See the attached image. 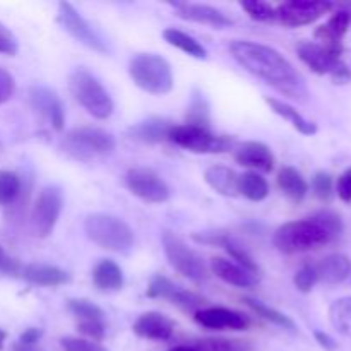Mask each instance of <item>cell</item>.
Masks as SVG:
<instances>
[{"label": "cell", "instance_id": "7c38bea8", "mask_svg": "<svg viewBox=\"0 0 351 351\" xmlns=\"http://www.w3.org/2000/svg\"><path fill=\"white\" fill-rule=\"evenodd\" d=\"M127 189L141 201L149 204H161L170 199V187L167 182L149 168H130L125 177Z\"/></svg>", "mask_w": 351, "mask_h": 351}, {"label": "cell", "instance_id": "cb8c5ba5", "mask_svg": "<svg viewBox=\"0 0 351 351\" xmlns=\"http://www.w3.org/2000/svg\"><path fill=\"white\" fill-rule=\"evenodd\" d=\"M21 274L26 281L36 287H62L71 281V274L50 264H27L21 269Z\"/></svg>", "mask_w": 351, "mask_h": 351}, {"label": "cell", "instance_id": "8d00e7d4", "mask_svg": "<svg viewBox=\"0 0 351 351\" xmlns=\"http://www.w3.org/2000/svg\"><path fill=\"white\" fill-rule=\"evenodd\" d=\"M240 5L254 21L267 23V21L276 19V7H273L267 2H263V0H242Z\"/></svg>", "mask_w": 351, "mask_h": 351}, {"label": "cell", "instance_id": "1f68e13d", "mask_svg": "<svg viewBox=\"0 0 351 351\" xmlns=\"http://www.w3.org/2000/svg\"><path fill=\"white\" fill-rule=\"evenodd\" d=\"M243 302H245V305L250 308V311H254L257 315H261L263 319L269 321L271 324L280 326V328L287 329V331L293 332V335L297 332V324L293 322V319H290L288 315H285L283 312L276 311V308L269 307V305H266L264 302H261V300H256V298L245 297L243 298Z\"/></svg>", "mask_w": 351, "mask_h": 351}, {"label": "cell", "instance_id": "74e56055", "mask_svg": "<svg viewBox=\"0 0 351 351\" xmlns=\"http://www.w3.org/2000/svg\"><path fill=\"white\" fill-rule=\"evenodd\" d=\"M317 281L319 280H317V273H315V267L311 266V264L300 267L293 276L295 287H297V290L302 291V293H311L312 288L315 287Z\"/></svg>", "mask_w": 351, "mask_h": 351}, {"label": "cell", "instance_id": "7a4b0ae2", "mask_svg": "<svg viewBox=\"0 0 351 351\" xmlns=\"http://www.w3.org/2000/svg\"><path fill=\"white\" fill-rule=\"evenodd\" d=\"M343 228V219L338 213L322 209L311 218L281 225L274 232L273 243L283 254L308 252L335 242L341 237Z\"/></svg>", "mask_w": 351, "mask_h": 351}, {"label": "cell", "instance_id": "d4e9b609", "mask_svg": "<svg viewBox=\"0 0 351 351\" xmlns=\"http://www.w3.org/2000/svg\"><path fill=\"white\" fill-rule=\"evenodd\" d=\"M351 14L348 10H338L329 17V21L315 29V38L322 45L331 48H343V38L348 33Z\"/></svg>", "mask_w": 351, "mask_h": 351}, {"label": "cell", "instance_id": "d590c367", "mask_svg": "<svg viewBox=\"0 0 351 351\" xmlns=\"http://www.w3.org/2000/svg\"><path fill=\"white\" fill-rule=\"evenodd\" d=\"M21 192V180L14 171L0 170V206L16 201Z\"/></svg>", "mask_w": 351, "mask_h": 351}, {"label": "cell", "instance_id": "3957f363", "mask_svg": "<svg viewBox=\"0 0 351 351\" xmlns=\"http://www.w3.org/2000/svg\"><path fill=\"white\" fill-rule=\"evenodd\" d=\"M84 233L93 243L110 252H129L134 245V232L122 218L106 213H93L84 219Z\"/></svg>", "mask_w": 351, "mask_h": 351}, {"label": "cell", "instance_id": "9a60e30c", "mask_svg": "<svg viewBox=\"0 0 351 351\" xmlns=\"http://www.w3.org/2000/svg\"><path fill=\"white\" fill-rule=\"evenodd\" d=\"M27 96H29V105L33 106L34 112L40 113L45 120H48V123L55 130H58V132L64 130L65 110L57 91H53L48 86L34 84L27 91Z\"/></svg>", "mask_w": 351, "mask_h": 351}, {"label": "cell", "instance_id": "f35d334b", "mask_svg": "<svg viewBox=\"0 0 351 351\" xmlns=\"http://www.w3.org/2000/svg\"><path fill=\"white\" fill-rule=\"evenodd\" d=\"M201 351H249L245 343L230 341V339H202L197 341Z\"/></svg>", "mask_w": 351, "mask_h": 351}, {"label": "cell", "instance_id": "b9f144b4", "mask_svg": "<svg viewBox=\"0 0 351 351\" xmlns=\"http://www.w3.org/2000/svg\"><path fill=\"white\" fill-rule=\"evenodd\" d=\"M77 331L89 338V341L99 343L106 336V324L105 321H86L77 322Z\"/></svg>", "mask_w": 351, "mask_h": 351}, {"label": "cell", "instance_id": "ffe728a7", "mask_svg": "<svg viewBox=\"0 0 351 351\" xmlns=\"http://www.w3.org/2000/svg\"><path fill=\"white\" fill-rule=\"evenodd\" d=\"M175 123H171L170 120L161 119V117H151V119L143 120V122H137L127 130L130 139L137 141V143L143 144H160L163 141L168 139L170 136V130L173 129Z\"/></svg>", "mask_w": 351, "mask_h": 351}, {"label": "cell", "instance_id": "7dc6e473", "mask_svg": "<svg viewBox=\"0 0 351 351\" xmlns=\"http://www.w3.org/2000/svg\"><path fill=\"white\" fill-rule=\"evenodd\" d=\"M314 338H315V341L319 343V346H321V348H324L326 351H336V350H338V343H336V339L332 338L331 335H328V332L315 331Z\"/></svg>", "mask_w": 351, "mask_h": 351}, {"label": "cell", "instance_id": "d6986e66", "mask_svg": "<svg viewBox=\"0 0 351 351\" xmlns=\"http://www.w3.org/2000/svg\"><path fill=\"white\" fill-rule=\"evenodd\" d=\"M132 331L139 338L167 341L173 335V322L160 312H146V314L139 315V319L134 322Z\"/></svg>", "mask_w": 351, "mask_h": 351}, {"label": "cell", "instance_id": "7bdbcfd3", "mask_svg": "<svg viewBox=\"0 0 351 351\" xmlns=\"http://www.w3.org/2000/svg\"><path fill=\"white\" fill-rule=\"evenodd\" d=\"M19 51V43L17 38L14 36L12 31L0 23V53L2 55H16Z\"/></svg>", "mask_w": 351, "mask_h": 351}, {"label": "cell", "instance_id": "52a82bcc", "mask_svg": "<svg viewBox=\"0 0 351 351\" xmlns=\"http://www.w3.org/2000/svg\"><path fill=\"white\" fill-rule=\"evenodd\" d=\"M300 60L319 75H331L338 84H345L351 79L348 65L341 60L343 48H331L315 41H302L297 47Z\"/></svg>", "mask_w": 351, "mask_h": 351}, {"label": "cell", "instance_id": "4fadbf2b", "mask_svg": "<svg viewBox=\"0 0 351 351\" xmlns=\"http://www.w3.org/2000/svg\"><path fill=\"white\" fill-rule=\"evenodd\" d=\"M332 9L328 0H290L276 7L278 23L288 27L307 26L315 23Z\"/></svg>", "mask_w": 351, "mask_h": 351}, {"label": "cell", "instance_id": "f546056e", "mask_svg": "<svg viewBox=\"0 0 351 351\" xmlns=\"http://www.w3.org/2000/svg\"><path fill=\"white\" fill-rule=\"evenodd\" d=\"M163 38L167 43H170L171 47L178 48L184 53L191 55L194 58H208V50L195 40L191 34L184 33L180 29H175V27H167L163 31Z\"/></svg>", "mask_w": 351, "mask_h": 351}, {"label": "cell", "instance_id": "44dd1931", "mask_svg": "<svg viewBox=\"0 0 351 351\" xmlns=\"http://www.w3.org/2000/svg\"><path fill=\"white\" fill-rule=\"evenodd\" d=\"M194 240L199 243H209V245L223 247V249L233 257V261H237V264H240L242 267L249 269L250 273L259 274V267L254 263L252 256H250V254L230 235H223V233H202V235H194Z\"/></svg>", "mask_w": 351, "mask_h": 351}, {"label": "cell", "instance_id": "484cf974", "mask_svg": "<svg viewBox=\"0 0 351 351\" xmlns=\"http://www.w3.org/2000/svg\"><path fill=\"white\" fill-rule=\"evenodd\" d=\"M239 177L235 170L223 165H215L204 171V180L209 187L225 197L239 195Z\"/></svg>", "mask_w": 351, "mask_h": 351}, {"label": "cell", "instance_id": "83f0119b", "mask_svg": "<svg viewBox=\"0 0 351 351\" xmlns=\"http://www.w3.org/2000/svg\"><path fill=\"white\" fill-rule=\"evenodd\" d=\"M93 283L99 291H119L123 287V273L112 259H103L93 269Z\"/></svg>", "mask_w": 351, "mask_h": 351}, {"label": "cell", "instance_id": "f907efd6", "mask_svg": "<svg viewBox=\"0 0 351 351\" xmlns=\"http://www.w3.org/2000/svg\"><path fill=\"white\" fill-rule=\"evenodd\" d=\"M3 339H5V332H3V331H0V346H2Z\"/></svg>", "mask_w": 351, "mask_h": 351}, {"label": "cell", "instance_id": "4dcf8cb0", "mask_svg": "<svg viewBox=\"0 0 351 351\" xmlns=\"http://www.w3.org/2000/svg\"><path fill=\"white\" fill-rule=\"evenodd\" d=\"M239 194L252 202H261L269 195V185L257 171H245L239 177Z\"/></svg>", "mask_w": 351, "mask_h": 351}, {"label": "cell", "instance_id": "ba28073f", "mask_svg": "<svg viewBox=\"0 0 351 351\" xmlns=\"http://www.w3.org/2000/svg\"><path fill=\"white\" fill-rule=\"evenodd\" d=\"M168 141L192 153H225L232 149L235 139L228 136H216L209 129L189 125H173Z\"/></svg>", "mask_w": 351, "mask_h": 351}, {"label": "cell", "instance_id": "836d02e7", "mask_svg": "<svg viewBox=\"0 0 351 351\" xmlns=\"http://www.w3.org/2000/svg\"><path fill=\"white\" fill-rule=\"evenodd\" d=\"M189 125L202 127V129H209L211 125V112H209V103L204 98L199 89H194L191 98V105L187 110V122Z\"/></svg>", "mask_w": 351, "mask_h": 351}, {"label": "cell", "instance_id": "ab89813d", "mask_svg": "<svg viewBox=\"0 0 351 351\" xmlns=\"http://www.w3.org/2000/svg\"><path fill=\"white\" fill-rule=\"evenodd\" d=\"M62 351H108L105 346H101L96 341H89L84 338H74V336H67V338L60 339Z\"/></svg>", "mask_w": 351, "mask_h": 351}, {"label": "cell", "instance_id": "681fc988", "mask_svg": "<svg viewBox=\"0 0 351 351\" xmlns=\"http://www.w3.org/2000/svg\"><path fill=\"white\" fill-rule=\"evenodd\" d=\"M12 351H43V350H40L38 346H24V345H19V343H17V345L14 346Z\"/></svg>", "mask_w": 351, "mask_h": 351}, {"label": "cell", "instance_id": "30bf717a", "mask_svg": "<svg viewBox=\"0 0 351 351\" xmlns=\"http://www.w3.org/2000/svg\"><path fill=\"white\" fill-rule=\"evenodd\" d=\"M57 21L62 26V29L67 31L75 41H79L81 45L88 47L89 50L98 51L101 55H108L110 48L106 45V41L99 36L98 31L81 16L77 9H75L72 3L69 2H60L58 3V12H57Z\"/></svg>", "mask_w": 351, "mask_h": 351}, {"label": "cell", "instance_id": "6da1fadb", "mask_svg": "<svg viewBox=\"0 0 351 351\" xmlns=\"http://www.w3.org/2000/svg\"><path fill=\"white\" fill-rule=\"evenodd\" d=\"M230 53L247 72L263 79L281 95L298 101L307 99L308 88L304 77L298 74L290 60L274 48L254 41L235 40L230 45Z\"/></svg>", "mask_w": 351, "mask_h": 351}, {"label": "cell", "instance_id": "f6af8a7d", "mask_svg": "<svg viewBox=\"0 0 351 351\" xmlns=\"http://www.w3.org/2000/svg\"><path fill=\"white\" fill-rule=\"evenodd\" d=\"M336 192H338L341 201L351 202V168L339 175L338 184H336Z\"/></svg>", "mask_w": 351, "mask_h": 351}, {"label": "cell", "instance_id": "d6a6232c", "mask_svg": "<svg viewBox=\"0 0 351 351\" xmlns=\"http://www.w3.org/2000/svg\"><path fill=\"white\" fill-rule=\"evenodd\" d=\"M329 322L345 338H351V297L338 298L329 307Z\"/></svg>", "mask_w": 351, "mask_h": 351}, {"label": "cell", "instance_id": "8992f818", "mask_svg": "<svg viewBox=\"0 0 351 351\" xmlns=\"http://www.w3.org/2000/svg\"><path fill=\"white\" fill-rule=\"evenodd\" d=\"M117 141L106 130L98 127H77L65 134L60 149L77 161H91L115 151Z\"/></svg>", "mask_w": 351, "mask_h": 351}, {"label": "cell", "instance_id": "9c48e42d", "mask_svg": "<svg viewBox=\"0 0 351 351\" xmlns=\"http://www.w3.org/2000/svg\"><path fill=\"white\" fill-rule=\"evenodd\" d=\"M161 242H163L165 256H167L168 263L175 271L182 274V276L189 278L192 281H201L206 278V264L202 257L195 252L194 249L187 245L184 240L178 235H175L170 230H165L161 235Z\"/></svg>", "mask_w": 351, "mask_h": 351}, {"label": "cell", "instance_id": "5b68a950", "mask_svg": "<svg viewBox=\"0 0 351 351\" xmlns=\"http://www.w3.org/2000/svg\"><path fill=\"white\" fill-rule=\"evenodd\" d=\"M69 89H71L75 101L89 115L98 120H106L112 117L113 110H115L112 96L106 91L105 86L99 82V79L89 71L82 67L72 71L69 75Z\"/></svg>", "mask_w": 351, "mask_h": 351}, {"label": "cell", "instance_id": "2e32d148", "mask_svg": "<svg viewBox=\"0 0 351 351\" xmlns=\"http://www.w3.org/2000/svg\"><path fill=\"white\" fill-rule=\"evenodd\" d=\"M171 5H173L178 17L191 21V23L204 24V26L216 27V29H223V27H228L233 24L232 17H228L225 12L216 9V7L206 5V3L171 2Z\"/></svg>", "mask_w": 351, "mask_h": 351}, {"label": "cell", "instance_id": "ee69618b", "mask_svg": "<svg viewBox=\"0 0 351 351\" xmlns=\"http://www.w3.org/2000/svg\"><path fill=\"white\" fill-rule=\"evenodd\" d=\"M14 91H16V81L5 69L0 67V105L9 101Z\"/></svg>", "mask_w": 351, "mask_h": 351}, {"label": "cell", "instance_id": "c3c4849f", "mask_svg": "<svg viewBox=\"0 0 351 351\" xmlns=\"http://www.w3.org/2000/svg\"><path fill=\"white\" fill-rule=\"evenodd\" d=\"M168 351H201V350H199L197 343H195V345H178V346H173V348L168 350Z\"/></svg>", "mask_w": 351, "mask_h": 351}, {"label": "cell", "instance_id": "603a6c76", "mask_svg": "<svg viewBox=\"0 0 351 351\" xmlns=\"http://www.w3.org/2000/svg\"><path fill=\"white\" fill-rule=\"evenodd\" d=\"M317 280L326 285H341L345 283L351 274V261L345 254H331L315 264Z\"/></svg>", "mask_w": 351, "mask_h": 351}, {"label": "cell", "instance_id": "8fae6325", "mask_svg": "<svg viewBox=\"0 0 351 351\" xmlns=\"http://www.w3.org/2000/svg\"><path fill=\"white\" fill-rule=\"evenodd\" d=\"M62 208H64V195H62L60 187L48 185L40 192L34 202L33 215H31L33 230L40 239H47L51 235L60 218Z\"/></svg>", "mask_w": 351, "mask_h": 351}, {"label": "cell", "instance_id": "e0dca14e", "mask_svg": "<svg viewBox=\"0 0 351 351\" xmlns=\"http://www.w3.org/2000/svg\"><path fill=\"white\" fill-rule=\"evenodd\" d=\"M194 319L197 324L208 329H233V331H243L250 324L247 315H243L242 312H237L225 307L201 308V311L195 312Z\"/></svg>", "mask_w": 351, "mask_h": 351}, {"label": "cell", "instance_id": "ac0fdd59", "mask_svg": "<svg viewBox=\"0 0 351 351\" xmlns=\"http://www.w3.org/2000/svg\"><path fill=\"white\" fill-rule=\"evenodd\" d=\"M237 163L243 165L247 168L269 173L274 168V154L267 144L259 143V141H247L240 144L235 149Z\"/></svg>", "mask_w": 351, "mask_h": 351}, {"label": "cell", "instance_id": "e575fe53", "mask_svg": "<svg viewBox=\"0 0 351 351\" xmlns=\"http://www.w3.org/2000/svg\"><path fill=\"white\" fill-rule=\"evenodd\" d=\"M67 311L77 319V322L105 321V312L95 302L88 298H71L67 302Z\"/></svg>", "mask_w": 351, "mask_h": 351}, {"label": "cell", "instance_id": "4316f807", "mask_svg": "<svg viewBox=\"0 0 351 351\" xmlns=\"http://www.w3.org/2000/svg\"><path fill=\"white\" fill-rule=\"evenodd\" d=\"M266 103L269 105V108L273 110L276 115H280L281 119H285L287 122H290L302 136H314L317 134V123H314L312 120L305 119L297 108L290 105V103L283 101V99L273 98V96H266Z\"/></svg>", "mask_w": 351, "mask_h": 351}, {"label": "cell", "instance_id": "7402d4cb", "mask_svg": "<svg viewBox=\"0 0 351 351\" xmlns=\"http://www.w3.org/2000/svg\"><path fill=\"white\" fill-rule=\"evenodd\" d=\"M211 271L223 280L225 283L232 285L237 288H252L257 285V274L250 273L249 269L242 267L240 264L233 263L223 257H215L211 259Z\"/></svg>", "mask_w": 351, "mask_h": 351}, {"label": "cell", "instance_id": "60d3db41", "mask_svg": "<svg viewBox=\"0 0 351 351\" xmlns=\"http://www.w3.org/2000/svg\"><path fill=\"white\" fill-rule=\"evenodd\" d=\"M312 191L321 201H329L332 197V177L326 171H317L312 178Z\"/></svg>", "mask_w": 351, "mask_h": 351}, {"label": "cell", "instance_id": "816d5d0a", "mask_svg": "<svg viewBox=\"0 0 351 351\" xmlns=\"http://www.w3.org/2000/svg\"><path fill=\"white\" fill-rule=\"evenodd\" d=\"M2 149H3V146H2V141H0V153H2Z\"/></svg>", "mask_w": 351, "mask_h": 351}, {"label": "cell", "instance_id": "277c9868", "mask_svg": "<svg viewBox=\"0 0 351 351\" xmlns=\"http://www.w3.org/2000/svg\"><path fill=\"white\" fill-rule=\"evenodd\" d=\"M129 75L137 88L163 96L173 89V72L167 58L158 53H137L129 62Z\"/></svg>", "mask_w": 351, "mask_h": 351}, {"label": "cell", "instance_id": "5bb4252c", "mask_svg": "<svg viewBox=\"0 0 351 351\" xmlns=\"http://www.w3.org/2000/svg\"><path fill=\"white\" fill-rule=\"evenodd\" d=\"M146 295L149 298H165V300L171 302V304L177 305V307L184 308V311H192V312L201 311L206 304V300L201 297V295L177 287L173 281L161 276V274H158V276H154L153 280L149 281V287H147Z\"/></svg>", "mask_w": 351, "mask_h": 351}, {"label": "cell", "instance_id": "f1b7e54d", "mask_svg": "<svg viewBox=\"0 0 351 351\" xmlns=\"http://www.w3.org/2000/svg\"><path fill=\"white\" fill-rule=\"evenodd\" d=\"M278 185L290 201L302 202L308 194V184L304 175L293 167H283L278 173Z\"/></svg>", "mask_w": 351, "mask_h": 351}, {"label": "cell", "instance_id": "bcb514c9", "mask_svg": "<svg viewBox=\"0 0 351 351\" xmlns=\"http://www.w3.org/2000/svg\"><path fill=\"white\" fill-rule=\"evenodd\" d=\"M41 336H43V331L38 328H29L26 329V331L21 335L19 338V345H24V346H36L38 343H40Z\"/></svg>", "mask_w": 351, "mask_h": 351}]
</instances>
